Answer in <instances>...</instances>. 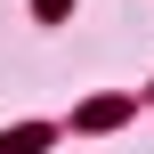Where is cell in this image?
I'll return each mask as SVG.
<instances>
[{
    "label": "cell",
    "instance_id": "obj_1",
    "mask_svg": "<svg viewBox=\"0 0 154 154\" xmlns=\"http://www.w3.org/2000/svg\"><path fill=\"white\" fill-rule=\"evenodd\" d=\"M49 146V130H8V138H0V154H41Z\"/></svg>",
    "mask_w": 154,
    "mask_h": 154
},
{
    "label": "cell",
    "instance_id": "obj_2",
    "mask_svg": "<svg viewBox=\"0 0 154 154\" xmlns=\"http://www.w3.org/2000/svg\"><path fill=\"white\" fill-rule=\"evenodd\" d=\"M57 8H65V0H41V16H57Z\"/></svg>",
    "mask_w": 154,
    "mask_h": 154
}]
</instances>
